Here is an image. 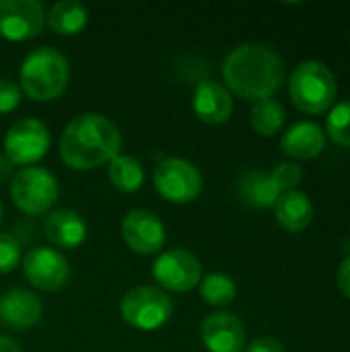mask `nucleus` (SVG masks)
<instances>
[{
    "instance_id": "1",
    "label": "nucleus",
    "mask_w": 350,
    "mask_h": 352,
    "mask_svg": "<svg viewBox=\"0 0 350 352\" xmlns=\"http://www.w3.org/2000/svg\"><path fill=\"white\" fill-rule=\"evenodd\" d=\"M223 76L235 95L260 101L278 91L285 78V62L270 45L241 43L225 58Z\"/></svg>"
},
{
    "instance_id": "2",
    "label": "nucleus",
    "mask_w": 350,
    "mask_h": 352,
    "mask_svg": "<svg viewBox=\"0 0 350 352\" xmlns=\"http://www.w3.org/2000/svg\"><path fill=\"white\" fill-rule=\"evenodd\" d=\"M122 146L120 128L101 113H80L62 132L60 155L64 163L78 171L97 169L111 163Z\"/></svg>"
},
{
    "instance_id": "3",
    "label": "nucleus",
    "mask_w": 350,
    "mask_h": 352,
    "mask_svg": "<svg viewBox=\"0 0 350 352\" xmlns=\"http://www.w3.org/2000/svg\"><path fill=\"white\" fill-rule=\"evenodd\" d=\"M21 91L33 101H52L64 93L70 80V66L62 52L37 47L21 66Z\"/></svg>"
},
{
    "instance_id": "4",
    "label": "nucleus",
    "mask_w": 350,
    "mask_h": 352,
    "mask_svg": "<svg viewBox=\"0 0 350 352\" xmlns=\"http://www.w3.org/2000/svg\"><path fill=\"white\" fill-rule=\"evenodd\" d=\"M291 99L305 113H324L336 99V76L318 60L301 62L291 74Z\"/></svg>"
},
{
    "instance_id": "5",
    "label": "nucleus",
    "mask_w": 350,
    "mask_h": 352,
    "mask_svg": "<svg viewBox=\"0 0 350 352\" xmlns=\"http://www.w3.org/2000/svg\"><path fill=\"white\" fill-rule=\"evenodd\" d=\"M122 318L136 330L153 332L165 326L173 311V301L157 287H136L120 303Z\"/></svg>"
},
{
    "instance_id": "6",
    "label": "nucleus",
    "mask_w": 350,
    "mask_h": 352,
    "mask_svg": "<svg viewBox=\"0 0 350 352\" xmlns=\"http://www.w3.org/2000/svg\"><path fill=\"white\" fill-rule=\"evenodd\" d=\"M60 188L56 177L43 167L21 169L10 184L12 202L25 214H45L58 200Z\"/></svg>"
},
{
    "instance_id": "7",
    "label": "nucleus",
    "mask_w": 350,
    "mask_h": 352,
    "mask_svg": "<svg viewBox=\"0 0 350 352\" xmlns=\"http://www.w3.org/2000/svg\"><path fill=\"white\" fill-rule=\"evenodd\" d=\"M155 188L157 192L175 204H186L198 198L202 192V175L200 171L186 159H165L155 169Z\"/></svg>"
},
{
    "instance_id": "8",
    "label": "nucleus",
    "mask_w": 350,
    "mask_h": 352,
    "mask_svg": "<svg viewBox=\"0 0 350 352\" xmlns=\"http://www.w3.org/2000/svg\"><path fill=\"white\" fill-rule=\"evenodd\" d=\"M50 148V132L43 122L25 118L14 122L4 136V153L14 165H31L45 157Z\"/></svg>"
},
{
    "instance_id": "9",
    "label": "nucleus",
    "mask_w": 350,
    "mask_h": 352,
    "mask_svg": "<svg viewBox=\"0 0 350 352\" xmlns=\"http://www.w3.org/2000/svg\"><path fill=\"white\" fill-rule=\"evenodd\" d=\"M155 280L173 293H186L202 283V264L188 250H167L153 264Z\"/></svg>"
},
{
    "instance_id": "10",
    "label": "nucleus",
    "mask_w": 350,
    "mask_h": 352,
    "mask_svg": "<svg viewBox=\"0 0 350 352\" xmlns=\"http://www.w3.org/2000/svg\"><path fill=\"white\" fill-rule=\"evenodd\" d=\"M43 4L35 0H0V35L8 41L37 37L43 29Z\"/></svg>"
},
{
    "instance_id": "11",
    "label": "nucleus",
    "mask_w": 350,
    "mask_h": 352,
    "mask_svg": "<svg viewBox=\"0 0 350 352\" xmlns=\"http://www.w3.org/2000/svg\"><path fill=\"white\" fill-rule=\"evenodd\" d=\"M23 270L27 280L41 291H58L70 278V266L66 258L60 252L45 245L33 248L25 256Z\"/></svg>"
},
{
    "instance_id": "12",
    "label": "nucleus",
    "mask_w": 350,
    "mask_h": 352,
    "mask_svg": "<svg viewBox=\"0 0 350 352\" xmlns=\"http://www.w3.org/2000/svg\"><path fill=\"white\" fill-rule=\"evenodd\" d=\"M122 237L136 254L151 256L165 245V227L155 212L132 210L122 221Z\"/></svg>"
},
{
    "instance_id": "13",
    "label": "nucleus",
    "mask_w": 350,
    "mask_h": 352,
    "mask_svg": "<svg viewBox=\"0 0 350 352\" xmlns=\"http://www.w3.org/2000/svg\"><path fill=\"white\" fill-rule=\"evenodd\" d=\"M200 336L210 352H241L245 349L243 322L227 311L212 314L202 322Z\"/></svg>"
},
{
    "instance_id": "14",
    "label": "nucleus",
    "mask_w": 350,
    "mask_h": 352,
    "mask_svg": "<svg viewBox=\"0 0 350 352\" xmlns=\"http://www.w3.org/2000/svg\"><path fill=\"white\" fill-rule=\"evenodd\" d=\"M43 316V303L35 293L12 289L0 299V322L12 330H29Z\"/></svg>"
},
{
    "instance_id": "15",
    "label": "nucleus",
    "mask_w": 350,
    "mask_h": 352,
    "mask_svg": "<svg viewBox=\"0 0 350 352\" xmlns=\"http://www.w3.org/2000/svg\"><path fill=\"white\" fill-rule=\"evenodd\" d=\"M194 111L204 124H225L233 113L231 93L215 80H202L194 89Z\"/></svg>"
},
{
    "instance_id": "16",
    "label": "nucleus",
    "mask_w": 350,
    "mask_h": 352,
    "mask_svg": "<svg viewBox=\"0 0 350 352\" xmlns=\"http://www.w3.org/2000/svg\"><path fill=\"white\" fill-rule=\"evenodd\" d=\"M281 146L293 159H314L326 148V134L314 122H297L285 132Z\"/></svg>"
},
{
    "instance_id": "17",
    "label": "nucleus",
    "mask_w": 350,
    "mask_h": 352,
    "mask_svg": "<svg viewBox=\"0 0 350 352\" xmlns=\"http://www.w3.org/2000/svg\"><path fill=\"white\" fill-rule=\"evenodd\" d=\"M45 237L64 250H74L87 239V223L74 210H56L43 223Z\"/></svg>"
},
{
    "instance_id": "18",
    "label": "nucleus",
    "mask_w": 350,
    "mask_h": 352,
    "mask_svg": "<svg viewBox=\"0 0 350 352\" xmlns=\"http://www.w3.org/2000/svg\"><path fill=\"white\" fill-rule=\"evenodd\" d=\"M276 221L283 229L291 233H301L303 229L309 227L314 219V204L307 194L291 190L281 194V198L274 204Z\"/></svg>"
},
{
    "instance_id": "19",
    "label": "nucleus",
    "mask_w": 350,
    "mask_h": 352,
    "mask_svg": "<svg viewBox=\"0 0 350 352\" xmlns=\"http://www.w3.org/2000/svg\"><path fill=\"white\" fill-rule=\"evenodd\" d=\"M281 194L283 192L276 186V182L272 179V175L262 169H254V171L245 173L239 182V196L243 198L245 204H250L254 208L274 206L276 200L281 198Z\"/></svg>"
},
{
    "instance_id": "20",
    "label": "nucleus",
    "mask_w": 350,
    "mask_h": 352,
    "mask_svg": "<svg viewBox=\"0 0 350 352\" xmlns=\"http://www.w3.org/2000/svg\"><path fill=\"white\" fill-rule=\"evenodd\" d=\"M45 21L58 35H78L89 23V10L76 0H62L50 8Z\"/></svg>"
},
{
    "instance_id": "21",
    "label": "nucleus",
    "mask_w": 350,
    "mask_h": 352,
    "mask_svg": "<svg viewBox=\"0 0 350 352\" xmlns=\"http://www.w3.org/2000/svg\"><path fill=\"white\" fill-rule=\"evenodd\" d=\"M252 126L258 134L262 136H274L276 132L283 130L287 113L281 101L268 97V99H260L254 103L252 113H250Z\"/></svg>"
},
{
    "instance_id": "22",
    "label": "nucleus",
    "mask_w": 350,
    "mask_h": 352,
    "mask_svg": "<svg viewBox=\"0 0 350 352\" xmlns=\"http://www.w3.org/2000/svg\"><path fill=\"white\" fill-rule=\"evenodd\" d=\"M109 179L113 188H118L120 192L132 194L140 190L144 182V169L138 159L130 155H118L109 163Z\"/></svg>"
},
{
    "instance_id": "23",
    "label": "nucleus",
    "mask_w": 350,
    "mask_h": 352,
    "mask_svg": "<svg viewBox=\"0 0 350 352\" xmlns=\"http://www.w3.org/2000/svg\"><path fill=\"white\" fill-rule=\"evenodd\" d=\"M200 295L210 305H229L237 297V287L231 276L227 274H208L200 283Z\"/></svg>"
},
{
    "instance_id": "24",
    "label": "nucleus",
    "mask_w": 350,
    "mask_h": 352,
    "mask_svg": "<svg viewBox=\"0 0 350 352\" xmlns=\"http://www.w3.org/2000/svg\"><path fill=\"white\" fill-rule=\"evenodd\" d=\"M326 132L336 144L350 146V99L338 103L330 111V116L326 120Z\"/></svg>"
},
{
    "instance_id": "25",
    "label": "nucleus",
    "mask_w": 350,
    "mask_h": 352,
    "mask_svg": "<svg viewBox=\"0 0 350 352\" xmlns=\"http://www.w3.org/2000/svg\"><path fill=\"white\" fill-rule=\"evenodd\" d=\"M270 175H272V179L276 182V186L281 188L283 194L295 190V188L299 186V182L303 179L301 167L295 165V163H287V161H285V163H278V165L274 167V171H270Z\"/></svg>"
},
{
    "instance_id": "26",
    "label": "nucleus",
    "mask_w": 350,
    "mask_h": 352,
    "mask_svg": "<svg viewBox=\"0 0 350 352\" xmlns=\"http://www.w3.org/2000/svg\"><path fill=\"white\" fill-rule=\"evenodd\" d=\"M19 264L21 243L8 233H0V272H12Z\"/></svg>"
},
{
    "instance_id": "27",
    "label": "nucleus",
    "mask_w": 350,
    "mask_h": 352,
    "mask_svg": "<svg viewBox=\"0 0 350 352\" xmlns=\"http://www.w3.org/2000/svg\"><path fill=\"white\" fill-rule=\"evenodd\" d=\"M23 97L21 87L10 78H0V113H8L19 107Z\"/></svg>"
},
{
    "instance_id": "28",
    "label": "nucleus",
    "mask_w": 350,
    "mask_h": 352,
    "mask_svg": "<svg viewBox=\"0 0 350 352\" xmlns=\"http://www.w3.org/2000/svg\"><path fill=\"white\" fill-rule=\"evenodd\" d=\"M245 352H285V346L281 340H276L272 336H260V338L252 340L250 346H245Z\"/></svg>"
},
{
    "instance_id": "29",
    "label": "nucleus",
    "mask_w": 350,
    "mask_h": 352,
    "mask_svg": "<svg viewBox=\"0 0 350 352\" xmlns=\"http://www.w3.org/2000/svg\"><path fill=\"white\" fill-rule=\"evenodd\" d=\"M336 283H338V289L340 293L350 299V256H347L338 268V276H336Z\"/></svg>"
},
{
    "instance_id": "30",
    "label": "nucleus",
    "mask_w": 350,
    "mask_h": 352,
    "mask_svg": "<svg viewBox=\"0 0 350 352\" xmlns=\"http://www.w3.org/2000/svg\"><path fill=\"white\" fill-rule=\"evenodd\" d=\"M0 352H23V351H21V346H19L12 338H8V336H0Z\"/></svg>"
},
{
    "instance_id": "31",
    "label": "nucleus",
    "mask_w": 350,
    "mask_h": 352,
    "mask_svg": "<svg viewBox=\"0 0 350 352\" xmlns=\"http://www.w3.org/2000/svg\"><path fill=\"white\" fill-rule=\"evenodd\" d=\"M0 221H2V204H0Z\"/></svg>"
}]
</instances>
